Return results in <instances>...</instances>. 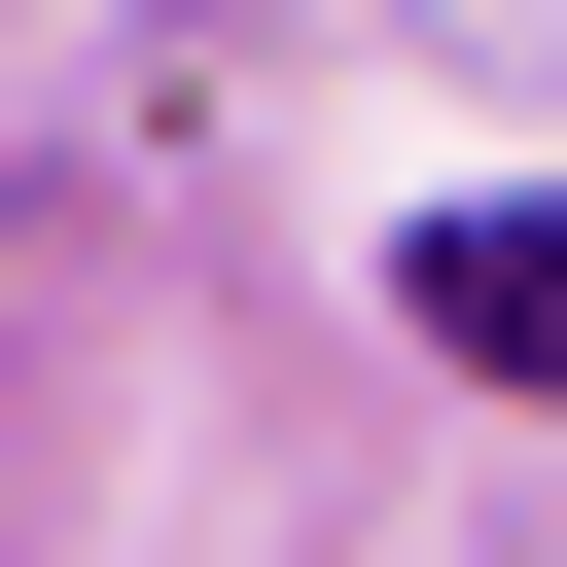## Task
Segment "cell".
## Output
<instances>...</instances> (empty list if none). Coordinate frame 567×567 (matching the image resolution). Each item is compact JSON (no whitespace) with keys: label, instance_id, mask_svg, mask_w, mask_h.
Here are the masks:
<instances>
[{"label":"cell","instance_id":"cell-1","mask_svg":"<svg viewBox=\"0 0 567 567\" xmlns=\"http://www.w3.org/2000/svg\"><path fill=\"white\" fill-rule=\"evenodd\" d=\"M425 354L461 390H567V213H425Z\"/></svg>","mask_w":567,"mask_h":567}]
</instances>
